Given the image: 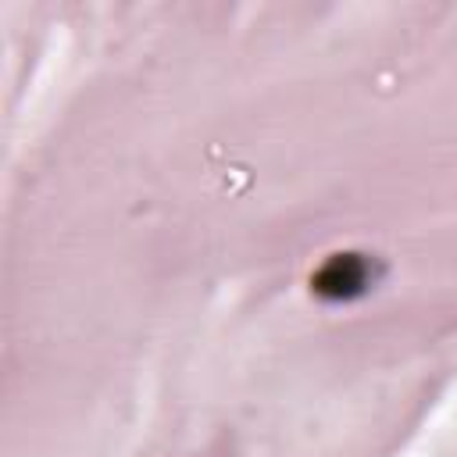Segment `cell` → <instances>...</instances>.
<instances>
[{"label": "cell", "mask_w": 457, "mask_h": 457, "mask_svg": "<svg viewBox=\"0 0 457 457\" xmlns=\"http://www.w3.org/2000/svg\"><path fill=\"white\" fill-rule=\"evenodd\" d=\"M364 286H368V264H364L361 257H353V253L332 257V261L321 268V275L314 278V289L325 293V296H336V300H350V296H357Z\"/></svg>", "instance_id": "6da1fadb"}]
</instances>
